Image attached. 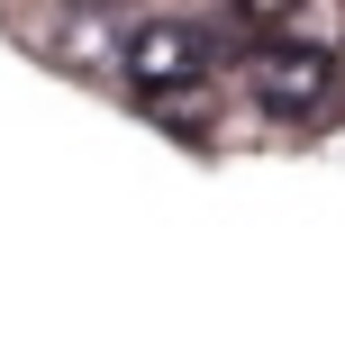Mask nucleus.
I'll return each mask as SVG.
<instances>
[{
  "label": "nucleus",
  "mask_w": 345,
  "mask_h": 354,
  "mask_svg": "<svg viewBox=\"0 0 345 354\" xmlns=\"http://www.w3.org/2000/svg\"><path fill=\"white\" fill-rule=\"evenodd\" d=\"M245 91H254V109H272V118H318L327 91H336V55H318V46H300V37H272V46H254V64H245Z\"/></svg>",
  "instance_id": "f257e3e1"
},
{
  "label": "nucleus",
  "mask_w": 345,
  "mask_h": 354,
  "mask_svg": "<svg viewBox=\"0 0 345 354\" xmlns=\"http://www.w3.org/2000/svg\"><path fill=\"white\" fill-rule=\"evenodd\" d=\"M118 73L146 91V100H173V91H191L200 73H209V37L182 28V19H155V28H136L118 46Z\"/></svg>",
  "instance_id": "f03ea898"
},
{
  "label": "nucleus",
  "mask_w": 345,
  "mask_h": 354,
  "mask_svg": "<svg viewBox=\"0 0 345 354\" xmlns=\"http://www.w3.org/2000/svg\"><path fill=\"white\" fill-rule=\"evenodd\" d=\"M64 64H82V73H100L109 64V28H100V10H73L64 19V46H55Z\"/></svg>",
  "instance_id": "7ed1b4c3"
},
{
  "label": "nucleus",
  "mask_w": 345,
  "mask_h": 354,
  "mask_svg": "<svg viewBox=\"0 0 345 354\" xmlns=\"http://www.w3.org/2000/svg\"><path fill=\"white\" fill-rule=\"evenodd\" d=\"M291 10H300V0H236V19H245V28H282Z\"/></svg>",
  "instance_id": "20e7f679"
}]
</instances>
